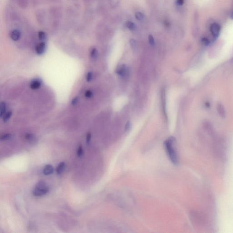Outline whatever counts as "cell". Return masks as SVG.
Masks as SVG:
<instances>
[{
	"label": "cell",
	"mask_w": 233,
	"mask_h": 233,
	"mask_svg": "<svg viewBox=\"0 0 233 233\" xmlns=\"http://www.w3.org/2000/svg\"><path fill=\"white\" fill-rule=\"evenodd\" d=\"M165 150L169 158L173 164L177 165L179 159L176 147V140L173 137H169L164 143Z\"/></svg>",
	"instance_id": "cell-1"
},
{
	"label": "cell",
	"mask_w": 233,
	"mask_h": 233,
	"mask_svg": "<svg viewBox=\"0 0 233 233\" xmlns=\"http://www.w3.org/2000/svg\"><path fill=\"white\" fill-rule=\"evenodd\" d=\"M49 191V187L43 181H40L36 185L34 189L33 194L35 196H42Z\"/></svg>",
	"instance_id": "cell-2"
},
{
	"label": "cell",
	"mask_w": 233,
	"mask_h": 233,
	"mask_svg": "<svg viewBox=\"0 0 233 233\" xmlns=\"http://www.w3.org/2000/svg\"><path fill=\"white\" fill-rule=\"evenodd\" d=\"M220 30H221V27L217 23H213L211 25V33L215 38H217L219 36Z\"/></svg>",
	"instance_id": "cell-3"
},
{
	"label": "cell",
	"mask_w": 233,
	"mask_h": 233,
	"mask_svg": "<svg viewBox=\"0 0 233 233\" xmlns=\"http://www.w3.org/2000/svg\"><path fill=\"white\" fill-rule=\"evenodd\" d=\"M129 69L126 66L122 65L118 68L117 71V73L121 77H124L129 75Z\"/></svg>",
	"instance_id": "cell-4"
},
{
	"label": "cell",
	"mask_w": 233,
	"mask_h": 233,
	"mask_svg": "<svg viewBox=\"0 0 233 233\" xmlns=\"http://www.w3.org/2000/svg\"><path fill=\"white\" fill-rule=\"evenodd\" d=\"M46 49V44L45 42H42L36 46L35 50L38 54L42 55L44 54Z\"/></svg>",
	"instance_id": "cell-5"
},
{
	"label": "cell",
	"mask_w": 233,
	"mask_h": 233,
	"mask_svg": "<svg viewBox=\"0 0 233 233\" xmlns=\"http://www.w3.org/2000/svg\"><path fill=\"white\" fill-rule=\"evenodd\" d=\"M22 33L21 31L18 29H14L10 33V37L14 41H17L20 39Z\"/></svg>",
	"instance_id": "cell-6"
},
{
	"label": "cell",
	"mask_w": 233,
	"mask_h": 233,
	"mask_svg": "<svg viewBox=\"0 0 233 233\" xmlns=\"http://www.w3.org/2000/svg\"><path fill=\"white\" fill-rule=\"evenodd\" d=\"M42 85V82L38 79H34L31 82L30 88L33 90H36L40 88Z\"/></svg>",
	"instance_id": "cell-7"
},
{
	"label": "cell",
	"mask_w": 233,
	"mask_h": 233,
	"mask_svg": "<svg viewBox=\"0 0 233 233\" xmlns=\"http://www.w3.org/2000/svg\"><path fill=\"white\" fill-rule=\"evenodd\" d=\"M54 171V167L52 165L48 164L44 167L43 169V174L46 175H48L53 173Z\"/></svg>",
	"instance_id": "cell-8"
},
{
	"label": "cell",
	"mask_w": 233,
	"mask_h": 233,
	"mask_svg": "<svg viewBox=\"0 0 233 233\" xmlns=\"http://www.w3.org/2000/svg\"><path fill=\"white\" fill-rule=\"evenodd\" d=\"M7 109V104L4 102H2L1 104V110H0V117L2 118L3 116L6 114Z\"/></svg>",
	"instance_id": "cell-9"
},
{
	"label": "cell",
	"mask_w": 233,
	"mask_h": 233,
	"mask_svg": "<svg viewBox=\"0 0 233 233\" xmlns=\"http://www.w3.org/2000/svg\"><path fill=\"white\" fill-rule=\"evenodd\" d=\"M65 165V164L64 162H61L58 165L56 169V173L58 174H60L63 172V170L64 169Z\"/></svg>",
	"instance_id": "cell-10"
},
{
	"label": "cell",
	"mask_w": 233,
	"mask_h": 233,
	"mask_svg": "<svg viewBox=\"0 0 233 233\" xmlns=\"http://www.w3.org/2000/svg\"><path fill=\"white\" fill-rule=\"evenodd\" d=\"M126 26L127 27V28L132 31L135 30L136 29V26L135 23L131 21H127L126 22Z\"/></svg>",
	"instance_id": "cell-11"
},
{
	"label": "cell",
	"mask_w": 233,
	"mask_h": 233,
	"mask_svg": "<svg viewBox=\"0 0 233 233\" xmlns=\"http://www.w3.org/2000/svg\"><path fill=\"white\" fill-rule=\"evenodd\" d=\"M12 112L11 111L7 112V113H6V114H4V115L3 116V117H2V118H3V122H5V123L8 122V120L10 119L11 116L12 115Z\"/></svg>",
	"instance_id": "cell-12"
},
{
	"label": "cell",
	"mask_w": 233,
	"mask_h": 233,
	"mask_svg": "<svg viewBox=\"0 0 233 233\" xmlns=\"http://www.w3.org/2000/svg\"><path fill=\"white\" fill-rule=\"evenodd\" d=\"M217 109L218 113H219L220 115L222 116L225 115V110H224V108L223 106V105L221 104H218Z\"/></svg>",
	"instance_id": "cell-13"
},
{
	"label": "cell",
	"mask_w": 233,
	"mask_h": 233,
	"mask_svg": "<svg viewBox=\"0 0 233 233\" xmlns=\"http://www.w3.org/2000/svg\"><path fill=\"white\" fill-rule=\"evenodd\" d=\"M130 44L132 48V49L133 50H136L137 49V44L136 40L135 39H131L130 40Z\"/></svg>",
	"instance_id": "cell-14"
},
{
	"label": "cell",
	"mask_w": 233,
	"mask_h": 233,
	"mask_svg": "<svg viewBox=\"0 0 233 233\" xmlns=\"http://www.w3.org/2000/svg\"><path fill=\"white\" fill-rule=\"evenodd\" d=\"M38 36L40 40L42 41V42H44V41L46 39V34L43 31H40L38 34Z\"/></svg>",
	"instance_id": "cell-15"
},
{
	"label": "cell",
	"mask_w": 233,
	"mask_h": 233,
	"mask_svg": "<svg viewBox=\"0 0 233 233\" xmlns=\"http://www.w3.org/2000/svg\"><path fill=\"white\" fill-rule=\"evenodd\" d=\"M90 55L91 57H92L93 59H96L98 56V51L97 49L95 48H93L92 49L90 53Z\"/></svg>",
	"instance_id": "cell-16"
},
{
	"label": "cell",
	"mask_w": 233,
	"mask_h": 233,
	"mask_svg": "<svg viewBox=\"0 0 233 233\" xmlns=\"http://www.w3.org/2000/svg\"><path fill=\"white\" fill-rule=\"evenodd\" d=\"M135 16L136 18L138 21H142L144 19V17H145L144 14L141 12H136Z\"/></svg>",
	"instance_id": "cell-17"
},
{
	"label": "cell",
	"mask_w": 233,
	"mask_h": 233,
	"mask_svg": "<svg viewBox=\"0 0 233 233\" xmlns=\"http://www.w3.org/2000/svg\"><path fill=\"white\" fill-rule=\"evenodd\" d=\"M93 78V74L92 72H88L86 76V80L88 82H90Z\"/></svg>",
	"instance_id": "cell-18"
},
{
	"label": "cell",
	"mask_w": 233,
	"mask_h": 233,
	"mask_svg": "<svg viewBox=\"0 0 233 233\" xmlns=\"http://www.w3.org/2000/svg\"><path fill=\"white\" fill-rule=\"evenodd\" d=\"M148 41H149V43L150 45L152 46H153L155 44L154 38H153V36L152 35H149V36H148Z\"/></svg>",
	"instance_id": "cell-19"
},
{
	"label": "cell",
	"mask_w": 233,
	"mask_h": 233,
	"mask_svg": "<svg viewBox=\"0 0 233 233\" xmlns=\"http://www.w3.org/2000/svg\"><path fill=\"white\" fill-rule=\"evenodd\" d=\"M12 136V135L10 134H6V135H3L1 137V140H7L10 139Z\"/></svg>",
	"instance_id": "cell-20"
},
{
	"label": "cell",
	"mask_w": 233,
	"mask_h": 233,
	"mask_svg": "<svg viewBox=\"0 0 233 233\" xmlns=\"http://www.w3.org/2000/svg\"><path fill=\"white\" fill-rule=\"evenodd\" d=\"M82 154H83V149H82V147L80 146L78 148V150H77V155L78 157H81Z\"/></svg>",
	"instance_id": "cell-21"
},
{
	"label": "cell",
	"mask_w": 233,
	"mask_h": 233,
	"mask_svg": "<svg viewBox=\"0 0 233 233\" xmlns=\"http://www.w3.org/2000/svg\"><path fill=\"white\" fill-rule=\"evenodd\" d=\"M93 93L91 90H88L85 93V96L86 98H91L93 96Z\"/></svg>",
	"instance_id": "cell-22"
},
{
	"label": "cell",
	"mask_w": 233,
	"mask_h": 233,
	"mask_svg": "<svg viewBox=\"0 0 233 233\" xmlns=\"http://www.w3.org/2000/svg\"><path fill=\"white\" fill-rule=\"evenodd\" d=\"M202 43L205 46H208L210 44V41L207 38H205L202 39Z\"/></svg>",
	"instance_id": "cell-23"
},
{
	"label": "cell",
	"mask_w": 233,
	"mask_h": 233,
	"mask_svg": "<svg viewBox=\"0 0 233 233\" xmlns=\"http://www.w3.org/2000/svg\"><path fill=\"white\" fill-rule=\"evenodd\" d=\"M26 139H27L28 140L31 141L33 140L34 137L32 134H27L26 135Z\"/></svg>",
	"instance_id": "cell-24"
},
{
	"label": "cell",
	"mask_w": 233,
	"mask_h": 233,
	"mask_svg": "<svg viewBox=\"0 0 233 233\" xmlns=\"http://www.w3.org/2000/svg\"><path fill=\"white\" fill-rule=\"evenodd\" d=\"M78 100H79V98H78V97H75L72 101V104L73 105L76 104L78 103Z\"/></svg>",
	"instance_id": "cell-25"
},
{
	"label": "cell",
	"mask_w": 233,
	"mask_h": 233,
	"mask_svg": "<svg viewBox=\"0 0 233 233\" xmlns=\"http://www.w3.org/2000/svg\"><path fill=\"white\" fill-rule=\"evenodd\" d=\"M91 139V134L90 132H88L87 135V137H86V140H87V143H89L90 142V140Z\"/></svg>",
	"instance_id": "cell-26"
},
{
	"label": "cell",
	"mask_w": 233,
	"mask_h": 233,
	"mask_svg": "<svg viewBox=\"0 0 233 233\" xmlns=\"http://www.w3.org/2000/svg\"><path fill=\"white\" fill-rule=\"evenodd\" d=\"M131 127V124L130 123V122H127V123L125 125V129L126 131H128L130 130V128Z\"/></svg>",
	"instance_id": "cell-27"
},
{
	"label": "cell",
	"mask_w": 233,
	"mask_h": 233,
	"mask_svg": "<svg viewBox=\"0 0 233 233\" xmlns=\"http://www.w3.org/2000/svg\"><path fill=\"white\" fill-rule=\"evenodd\" d=\"M176 3L179 6H182L184 4V0H177Z\"/></svg>",
	"instance_id": "cell-28"
},
{
	"label": "cell",
	"mask_w": 233,
	"mask_h": 233,
	"mask_svg": "<svg viewBox=\"0 0 233 233\" xmlns=\"http://www.w3.org/2000/svg\"><path fill=\"white\" fill-rule=\"evenodd\" d=\"M231 18H232V19H233V12H232V13H231Z\"/></svg>",
	"instance_id": "cell-29"
}]
</instances>
